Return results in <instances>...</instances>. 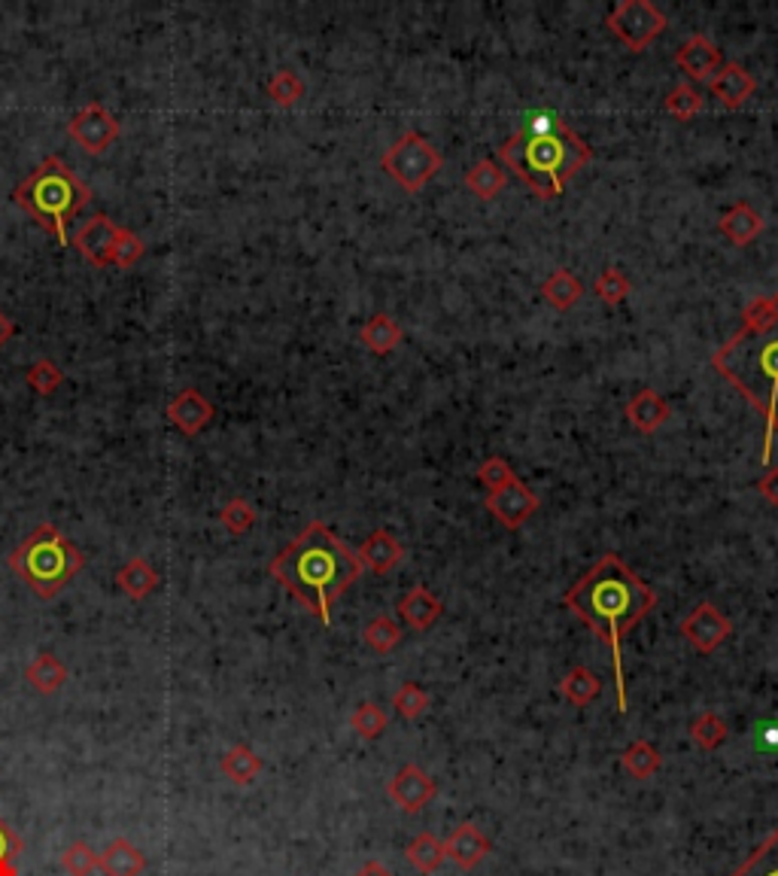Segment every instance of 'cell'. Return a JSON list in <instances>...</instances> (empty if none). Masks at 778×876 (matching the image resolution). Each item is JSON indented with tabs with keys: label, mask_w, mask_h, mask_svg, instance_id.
<instances>
[{
	"label": "cell",
	"mask_w": 778,
	"mask_h": 876,
	"mask_svg": "<svg viewBox=\"0 0 778 876\" xmlns=\"http://www.w3.org/2000/svg\"><path fill=\"white\" fill-rule=\"evenodd\" d=\"M600 691H603V682L588 667H572L559 682V694L569 700L572 706H590L593 700L600 698Z\"/></svg>",
	"instance_id": "obj_24"
},
{
	"label": "cell",
	"mask_w": 778,
	"mask_h": 876,
	"mask_svg": "<svg viewBox=\"0 0 778 876\" xmlns=\"http://www.w3.org/2000/svg\"><path fill=\"white\" fill-rule=\"evenodd\" d=\"M502 164L515 171L539 198H557L566 183L593 159V149L572 132L527 134L517 132L502 147Z\"/></svg>",
	"instance_id": "obj_4"
},
{
	"label": "cell",
	"mask_w": 778,
	"mask_h": 876,
	"mask_svg": "<svg viewBox=\"0 0 778 876\" xmlns=\"http://www.w3.org/2000/svg\"><path fill=\"white\" fill-rule=\"evenodd\" d=\"M119 235H122V229H119L110 217H103V213H98L95 220H88L86 225H83V232L76 235V247H79V252L86 256L91 266H110V256H113V247H116Z\"/></svg>",
	"instance_id": "obj_15"
},
{
	"label": "cell",
	"mask_w": 778,
	"mask_h": 876,
	"mask_svg": "<svg viewBox=\"0 0 778 876\" xmlns=\"http://www.w3.org/2000/svg\"><path fill=\"white\" fill-rule=\"evenodd\" d=\"M18 837L13 828L0 818V876H15V859H18Z\"/></svg>",
	"instance_id": "obj_38"
},
{
	"label": "cell",
	"mask_w": 778,
	"mask_h": 876,
	"mask_svg": "<svg viewBox=\"0 0 778 876\" xmlns=\"http://www.w3.org/2000/svg\"><path fill=\"white\" fill-rule=\"evenodd\" d=\"M393 706H396V713L405 721H413V718H420L429 710V694L417 682H405L393 694Z\"/></svg>",
	"instance_id": "obj_33"
},
{
	"label": "cell",
	"mask_w": 778,
	"mask_h": 876,
	"mask_svg": "<svg viewBox=\"0 0 778 876\" xmlns=\"http://www.w3.org/2000/svg\"><path fill=\"white\" fill-rule=\"evenodd\" d=\"M441 152L420 132H408L398 137L393 147L383 152L381 168L396 180L405 193H423L427 183L441 171Z\"/></svg>",
	"instance_id": "obj_7"
},
{
	"label": "cell",
	"mask_w": 778,
	"mask_h": 876,
	"mask_svg": "<svg viewBox=\"0 0 778 876\" xmlns=\"http://www.w3.org/2000/svg\"><path fill=\"white\" fill-rule=\"evenodd\" d=\"M754 89H757V79H754V74H751L749 67H742L739 61H724V67L708 79V91H712L727 110H739V107L745 104L751 95H754Z\"/></svg>",
	"instance_id": "obj_14"
},
{
	"label": "cell",
	"mask_w": 778,
	"mask_h": 876,
	"mask_svg": "<svg viewBox=\"0 0 778 876\" xmlns=\"http://www.w3.org/2000/svg\"><path fill=\"white\" fill-rule=\"evenodd\" d=\"M362 637H366V645L371 649V652L390 654L393 649H396L398 642H402V627H398L393 618L381 615V618L368 621L366 633H362Z\"/></svg>",
	"instance_id": "obj_31"
},
{
	"label": "cell",
	"mask_w": 778,
	"mask_h": 876,
	"mask_svg": "<svg viewBox=\"0 0 778 876\" xmlns=\"http://www.w3.org/2000/svg\"><path fill=\"white\" fill-rule=\"evenodd\" d=\"M13 198L18 208L28 210L46 232L59 238L61 247H67V223L91 201V193L59 156H52L15 189Z\"/></svg>",
	"instance_id": "obj_5"
},
{
	"label": "cell",
	"mask_w": 778,
	"mask_h": 876,
	"mask_svg": "<svg viewBox=\"0 0 778 876\" xmlns=\"http://www.w3.org/2000/svg\"><path fill=\"white\" fill-rule=\"evenodd\" d=\"M356 557H359L362 569H371L374 576H386V572H393L405 560V548H402V542H398L396 535L381 527V530L366 535V542L359 545Z\"/></svg>",
	"instance_id": "obj_17"
},
{
	"label": "cell",
	"mask_w": 778,
	"mask_h": 876,
	"mask_svg": "<svg viewBox=\"0 0 778 876\" xmlns=\"http://www.w3.org/2000/svg\"><path fill=\"white\" fill-rule=\"evenodd\" d=\"M28 381L37 386L40 393H52V390L61 384V374L52 362H37V366H34V372L28 374Z\"/></svg>",
	"instance_id": "obj_41"
},
{
	"label": "cell",
	"mask_w": 778,
	"mask_h": 876,
	"mask_svg": "<svg viewBox=\"0 0 778 876\" xmlns=\"http://www.w3.org/2000/svg\"><path fill=\"white\" fill-rule=\"evenodd\" d=\"M350 725H353V730L362 737V740H378L383 730H386V725H390V718H386V713H383L381 706H374V703H362V706L353 713Z\"/></svg>",
	"instance_id": "obj_34"
},
{
	"label": "cell",
	"mask_w": 778,
	"mask_h": 876,
	"mask_svg": "<svg viewBox=\"0 0 778 876\" xmlns=\"http://www.w3.org/2000/svg\"><path fill=\"white\" fill-rule=\"evenodd\" d=\"M718 232L730 240V244H736V247H745V244H751V240L764 232V217L751 208L749 201H736L733 208L724 210Z\"/></svg>",
	"instance_id": "obj_20"
},
{
	"label": "cell",
	"mask_w": 778,
	"mask_h": 876,
	"mask_svg": "<svg viewBox=\"0 0 778 876\" xmlns=\"http://www.w3.org/2000/svg\"><path fill=\"white\" fill-rule=\"evenodd\" d=\"M663 107H666V113L676 116L678 122H691L696 113H703L705 98L703 91L696 89L693 83H678L676 89L666 95Z\"/></svg>",
	"instance_id": "obj_28"
},
{
	"label": "cell",
	"mask_w": 778,
	"mask_h": 876,
	"mask_svg": "<svg viewBox=\"0 0 778 876\" xmlns=\"http://www.w3.org/2000/svg\"><path fill=\"white\" fill-rule=\"evenodd\" d=\"M441 612H444L441 600L429 591L427 584H413L411 591L398 600V615H402V621L411 627V630H420V633L439 621Z\"/></svg>",
	"instance_id": "obj_19"
},
{
	"label": "cell",
	"mask_w": 778,
	"mask_h": 876,
	"mask_svg": "<svg viewBox=\"0 0 778 876\" xmlns=\"http://www.w3.org/2000/svg\"><path fill=\"white\" fill-rule=\"evenodd\" d=\"M632 293V283L630 277L620 271V268H603V274L596 277V296L603 298L605 305H612V308H617L623 298L630 296Z\"/></svg>",
	"instance_id": "obj_32"
},
{
	"label": "cell",
	"mask_w": 778,
	"mask_h": 876,
	"mask_svg": "<svg viewBox=\"0 0 778 876\" xmlns=\"http://www.w3.org/2000/svg\"><path fill=\"white\" fill-rule=\"evenodd\" d=\"M660 764H663L660 752H657L651 743H645V740L630 743L627 745V752L620 755V767L630 773L632 779H651V776H657Z\"/></svg>",
	"instance_id": "obj_27"
},
{
	"label": "cell",
	"mask_w": 778,
	"mask_h": 876,
	"mask_svg": "<svg viewBox=\"0 0 778 876\" xmlns=\"http://www.w3.org/2000/svg\"><path fill=\"white\" fill-rule=\"evenodd\" d=\"M356 876H393V871H390V867H383L381 862H368V864H362V871H359Z\"/></svg>",
	"instance_id": "obj_44"
},
{
	"label": "cell",
	"mask_w": 778,
	"mask_h": 876,
	"mask_svg": "<svg viewBox=\"0 0 778 876\" xmlns=\"http://www.w3.org/2000/svg\"><path fill=\"white\" fill-rule=\"evenodd\" d=\"M505 183H508V174H505V168H502L499 162H493V159H481V162H474L469 171H466V189H469L474 198H481V201H493V198L505 189Z\"/></svg>",
	"instance_id": "obj_23"
},
{
	"label": "cell",
	"mask_w": 778,
	"mask_h": 876,
	"mask_svg": "<svg viewBox=\"0 0 778 876\" xmlns=\"http://www.w3.org/2000/svg\"><path fill=\"white\" fill-rule=\"evenodd\" d=\"M681 633H684V639L691 642L696 652L712 654V652H718L720 645L730 639V633H733V625H730V618H727L718 606H712V603H700V606H696V609H693L691 615L681 621Z\"/></svg>",
	"instance_id": "obj_10"
},
{
	"label": "cell",
	"mask_w": 778,
	"mask_h": 876,
	"mask_svg": "<svg viewBox=\"0 0 778 876\" xmlns=\"http://www.w3.org/2000/svg\"><path fill=\"white\" fill-rule=\"evenodd\" d=\"M168 415H171V420L174 423H180L183 427V432H198L201 427H205L207 420H210V415H213V408L207 405L195 390H186L183 396H176V402L168 408Z\"/></svg>",
	"instance_id": "obj_26"
},
{
	"label": "cell",
	"mask_w": 778,
	"mask_h": 876,
	"mask_svg": "<svg viewBox=\"0 0 778 876\" xmlns=\"http://www.w3.org/2000/svg\"><path fill=\"white\" fill-rule=\"evenodd\" d=\"M757 493H761L769 505H778V466H769V469H766V476L757 481Z\"/></svg>",
	"instance_id": "obj_43"
},
{
	"label": "cell",
	"mask_w": 778,
	"mask_h": 876,
	"mask_svg": "<svg viewBox=\"0 0 778 876\" xmlns=\"http://www.w3.org/2000/svg\"><path fill=\"white\" fill-rule=\"evenodd\" d=\"M359 338H362V344H366L371 354H378V357H386V354H393L398 344H402V338H405V332H402V326H398L396 320L390 317V313H374L371 320H368L366 326H362V332H359Z\"/></svg>",
	"instance_id": "obj_22"
},
{
	"label": "cell",
	"mask_w": 778,
	"mask_h": 876,
	"mask_svg": "<svg viewBox=\"0 0 778 876\" xmlns=\"http://www.w3.org/2000/svg\"><path fill=\"white\" fill-rule=\"evenodd\" d=\"M386 794H390V801L396 803L402 813L417 816V813L439 794V786H435V779H432L429 773L420 770L417 764H405V767L390 779Z\"/></svg>",
	"instance_id": "obj_11"
},
{
	"label": "cell",
	"mask_w": 778,
	"mask_h": 876,
	"mask_svg": "<svg viewBox=\"0 0 778 876\" xmlns=\"http://www.w3.org/2000/svg\"><path fill=\"white\" fill-rule=\"evenodd\" d=\"M140 252H144V244L134 238L132 232H125V229H122L116 247H113V256H110V266H119V268L134 266V262L140 259Z\"/></svg>",
	"instance_id": "obj_39"
},
{
	"label": "cell",
	"mask_w": 778,
	"mask_h": 876,
	"mask_svg": "<svg viewBox=\"0 0 778 876\" xmlns=\"http://www.w3.org/2000/svg\"><path fill=\"white\" fill-rule=\"evenodd\" d=\"M486 511L499 520L502 527L508 530H520L535 511H539V496L527 488L520 478H515L511 484L496 488V491L486 493Z\"/></svg>",
	"instance_id": "obj_9"
},
{
	"label": "cell",
	"mask_w": 778,
	"mask_h": 876,
	"mask_svg": "<svg viewBox=\"0 0 778 876\" xmlns=\"http://www.w3.org/2000/svg\"><path fill=\"white\" fill-rule=\"evenodd\" d=\"M563 606L605 639V645L612 652V669H615L617 713L623 715L630 706H627L620 642H623L627 630H632L647 612L657 606V594L617 554H605L584 579L572 584V591H566Z\"/></svg>",
	"instance_id": "obj_1"
},
{
	"label": "cell",
	"mask_w": 778,
	"mask_h": 876,
	"mask_svg": "<svg viewBox=\"0 0 778 876\" xmlns=\"http://www.w3.org/2000/svg\"><path fill=\"white\" fill-rule=\"evenodd\" d=\"M515 469H511V462L502 460V457H490V460L481 462V469H478V481L484 484L486 491H496V488H505V484H511L515 481Z\"/></svg>",
	"instance_id": "obj_37"
},
{
	"label": "cell",
	"mask_w": 778,
	"mask_h": 876,
	"mask_svg": "<svg viewBox=\"0 0 778 876\" xmlns=\"http://www.w3.org/2000/svg\"><path fill=\"white\" fill-rule=\"evenodd\" d=\"M10 566L34 594L55 596L83 569V554L55 527L44 523L10 554Z\"/></svg>",
	"instance_id": "obj_6"
},
{
	"label": "cell",
	"mask_w": 778,
	"mask_h": 876,
	"mask_svg": "<svg viewBox=\"0 0 778 876\" xmlns=\"http://www.w3.org/2000/svg\"><path fill=\"white\" fill-rule=\"evenodd\" d=\"M542 296L551 308L557 311H572L575 305L584 298V283L575 277L569 268H557L547 274V281L542 283Z\"/></svg>",
	"instance_id": "obj_21"
},
{
	"label": "cell",
	"mask_w": 778,
	"mask_h": 876,
	"mask_svg": "<svg viewBox=\"0 0 778 876\" xmlns=\"http://www.w3.org/2000/svg\"><path fill=\"white\" fill-rule=\"evenodd\" d=\"M67 132H71V137H74L76 144L86 149V152H103V149L116 140L119 125L103 107L88 104L83 113H76Z\"/></svg>",
	"instance_id": "obj_12"
},
{
	"label": "cell",
	"mask_w": 778,
	"mask_h": 876,
	"mask_svg": "<svg viewBox=\"0 0 778 876\" xmlns=\"http://www.w3.org/2000/svg\"><path fill=\"white\" fill-rule=\"evenodd\" d=\"M444 849H447V859H450L459 871H474V867L493 852V843L486 840V834L481 831L478 825L462 822V825L447 837Z\"/></svg>",
	"instance_id": "obj_16"
},
{
	"label": "cell",
	"mask_w": 778,
	"mask_h": 876,
	"mask_svg": "<svg viewBox=\"0 0 778 876\" xmlns=\"http://www.w3.org/2000/svg\"><path fill=\"white\" fill-rule=\"evenodd\" d=\"M605 25L630 52H645L669 22L651 0H620L612 7Z\"/></svg>",
	"instance_id": "obj_8"
},
{
	"label": "cell",
	"mask_w": 778,
	"mask_h": 876,
	"mask_svg": "<svg viewBox=\"0 0 778 876\" xmlns=\"http://www.w3.org/2000/svg\"><path fill=\"white\" fill-rule=\"evenodd\" d=\"M268 95H271L280 107H293L298 104V98L305 95V83H301L293 71H280V74H274V79L268 83Z\"/></svg>",
	"instance_id": "obj_36"
},
{
	"label": "cell",
	"mask_w": 778,
	"mask_h": 876,
	"mask_svg": "<svg viewBox=\"0 0 778 876\" xmlns=\"http://www.w3.org/2000/svg\"><path fill=\"white\" fill-rule=\"evenodd\" d=\"M669 415H672L669 402L663 399L657 390H651V386L639 390V393L627 402V420H630L639 432H645V435L660 430L663 423L669 420Z\"/></svg>",
	"instance_id": "obj_18"
},
{
	"label": "cell",
	"mask_w": 778,
	"mask_h": 876,
	"mask_svg": "<svg viewBox=\"0 0 778 876\" xmlns=\"http://www.w3.org/2000/svg\"><path fill=\"white\" fill-rule=\"evenodd\" d=\"M405 855H408V862H411L420 874H435V871H441L444 859H447V849H444V843H441L435 834L423 831L417 834L411 843H408Z\"/></svg>",
	"instance_id": "obj_25"
},
{
	"label": "cell",
	"mask_w": 778,
	"mask_h": 876,
	"mask_svg": "<svg viewBox=\"0 0 778 876\" xmlns=\"http://www.w3.org/2000/svg\"><path fill=\"white\" fill-rule=\"evenodd\" d=\"M10 335H13V323L0 313V347L10 342Z\"/></svg>",
	"instance_id": "obj_45"
},
{
	"label": "cell",
	"mask_w": 778,
	"mask_h": 876,
	"mask_svg": "<svg viewBox=\"0 0 778 876\" xmlns=\"http://www.w3.org/2000/svg\"><path fill=\"white\" fill-rule=\"evenodd\" d=\"M271 576L329 627L332 603L359 581L362 564L323 520H313L271 560Z\"/></svg>",
	"instance_id": "obj_2"
},
{
	"label": "cell",
	"mask_w": 778,
	"mask_h": 876,
	"mask_svg": "<svg viewBox=\"0 0 778 876\" xmlns=\"http://www.w3.org/2000/svg\"><path fill=\"white\" fill-rule=\"evenodd\" d=\"M676 64L691 76L693 83H708L724 67V55L705 34H693V37H688L684 44L678 46Z\"/></svg>",
	"instance_id": "obj_13"
},
{
	"label": "cell",
	"mask_w": 778,
	"mask_h": 876,
	"mask_svg": "<svg viewBox=\"0 0 778 876\" xmlns=\"http://www.w3.org/2000/svg\"><path fill=\"white\" fill-rule=\"evenodd\" d=\"M569 125L559 120V116H554V113H532V116H527V122H523V128L520 132L527 134H559L566 132Z\"/></svg>",
	"instance_id": "obj_40"
},
{
	"label": "cell",
	"mask_w": 778,
	"mask_h": 876,
	"mask_svg": "<svg viewBox=\"0 0 778 876\" xmlns=\"http://www.w3.org/2000/svg\"><path fill=\"white\" fill-rule=\"evenodd\" d=\"M715 372L757 408L766 420L761 462L773 460V442L778 432V317L761 329H739L730 342L712 357Z\"/></svg>",
	"instance_id": "obj_3"
},
{
	"label": "cell",
	"mask_w": 778,
	"mask_h": 876,
	"mask_svg": "<svg viewBox=\"0 0 778 876\" xmlns=\"http://www.w3.org/2000/svg\"><path fill=\"white\" fill-rule=\"evenodd\" d=\"M778 317V293L773 296H757L751 298L749 305L742 308V326L745 329H761L766 323H773Z\"/></svg>",
	"instance_id": "obj_35"
},
{
	"label": "cell",
	"mask_w": 778,
	"mask_h": 876,
	"mask_svg": "<svg viewBox=\"0 0 778 876\" xmlns=\"http://www.w3.org/2000/svg\"><path fill=\"white\" fill-rule=\"evenodd\" d=\"M727 737H730V728H727V721H724L720 715L703 713L693 718L691 740L700 745V749H705V752H712V749H718V745L727 743Z\"/></svg>",
	"instance_id": "obj_29"
},
{
	"label": "cell",
	"mask_w": 778,
	"mask_h": 876,
	"mask_svg": "<svg viewBox=\"0 0 778 876\" xmlns=\"http://www.w3.org/2000/svg\"><path fill=\"white\" fill-rule=\"evenodd\" d=\"M733 876H778V831L769 834Z\"/></svg>",
	"instance_id": "obj_30"
},
{
	"label": "cell",
	"mask_w": 778,
	"mask_h": 876,
	"mask_svg": "<svg viewBox=\"0 0 778 876\" xmlns=\"http://www.w3.org/2000/svg\"><path fill=\"white\" fill-rule=\"evenodd\" d=\"M222 518H225V523H229L232 530H244V527H250L256 515H252L250 505L240 503V499H235V503L225 508V515H222Z\"/></svg>",
	"instance_id": "obj_42"
}]
</instances>
